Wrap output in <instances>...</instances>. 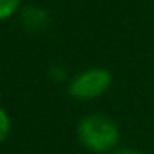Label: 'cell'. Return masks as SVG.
Listing matches in <instances>:
<instances>
[{
  "mask_svg": "<svg viewBox=\"0 0 154 154\" xmlns=\"http://www.w3.org/2000/svg\"><path fill=\"white\" fill-rule=\"evenodd\" d=\"M78 138L82 145L93 152H109L120 138L116 123L105 114H89L78 123Z\"/></svg>",
  "mask_w": 154,
  "mask_h": 154,
  "instance_id": "1",
  "label": "cell"
},
{
  "mask_svg": "<svg viewBox=\"0 0 154 154\" xmlns=\"http://www.w3.org/2000/svg\"><path fill=\"white\" fill-rule=\"evenodd\" d=\"M112 82V76L107 69L102 67H93L87 69L84 72H80L78 76H74L69 84V94L76 100H94L98 96H102Z\"/></svg>",
  "mask_w": 154,
  "mask_h": 154,
  "instance_id": "2",
  "label": "cell"
},
{
  "mask_svg": "<svg viewBox=\"0 0 154 154\" xmlns=\"http://www.w3.org/2000/svg\"><path fill=\"white\" fill-rule=\"evenodd\" d=\"M45 18H47V15L40 8H29L24 13V22L33 27H40V24H45Z\"/></svg>",
  "mask_w": 154,
  "mask_h": 154,
  "instance_id": "3",
  "label": "cell"
},
{
  "mask_svg": "<svg viewBox=\"0 0 154 154\" xmlns=\"http://www.w3.org/2000/svg\"><path fill=\"white\" fill-rule=\"evenodd\" d=\"M22 0H0V20L13 17L20 9Z\"/></svg>",
  "mask_w": 154,
  "mask_h": 154,
  "instance_id": "4",
  "label": "cell"
},
{
  "mask_svg": "<svg viewBox=\"0 0 154 154\" xmlns=\"http://www.w3.org/2000/svg\"><path fill=\"white\" fill-rule=\"evenodd\" d=\"M9 131H11V120H9V116H8V112L0 107V143L8 138Z\"/></svg>",
  "mask_w": 154,
  "mask_h": 154,
  "instance_id": "5",
  "label": "cell"
},
{
  "mask_svg": "<svg viewBox=\"0 0 154 154\" xmlns=\"http://www.w3.org/2000/svg\"><path fill=\"white\" fill-rule=\"evenodd\" d=\"M111 154H143V152H141V150H136V149L125 147V149H118V150H114V152H111Z\"/></svg>",
  "mask_w": 154,
  "mask_h": 154,
  "instance_id": "6",
  "label": "cell"
}]
</instances>
